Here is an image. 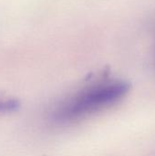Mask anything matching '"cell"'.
<instances>
[{
  "label": "cell",
  "mask_w": 155,
  "mask_h": 156,
  "mask_svg": "<svg viewBox=\"0 0 155 156\" xmlns=\"http://www.w3.org/2000/svg\"><path fill=\"white\" fill-rule=\"evenodd\" d=\"M129 90L130 85L122 80L96 84L63 101L53 111L51 119L58 123H66L86 117L115 104Z\"/></svg>",
  "instance_id": "cell-1"
},
{
  "label": "cell",
  "mask_w": 155,
  "mask_h": 156,
  "mask_svg": "<svg viewBox=\"0 0 155 156\" xmlns=\"http://www.w3.org/2000/svg\"><path fill=\"white\" fill-rule=\"evenodd\" d=\"M19 108V102L16 99L4 98L0 96V112H13Z\"/></svg>",
  "instance_id": "cell-2"
}]
</instances>
